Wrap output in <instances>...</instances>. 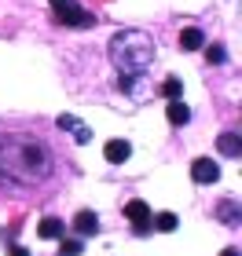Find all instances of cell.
Returning a JSON list of instances; mask_svg holds the SVG:
<instances>
[{
	"label": "cell",
	"mask_w": 242,
	"mask_h": 256,
	"mask_svg": "<svg viewBox=\"0 0 242 256\" xmlns=\"http://www.w3.org/2000/svg\"><path fill=\"white\" fill-rule=\"evenodd\" d=\"M55 158L33 132H0V183L8 187H41L48 183Z\"/></svg>",
	"instance_id": "cell-1"
},
{
	"label": "cell",
	"mask_w": 242,
	"mask_h": 256,
	"mask_svg": "<svg viewBox=\"0 0 242 256\" xmlns=\"http://www.w3.org/2000/svg\"><path fill=\"white\" fill-rule=\"evenodd\" d=\"M110 62L121 74H147L154 62V40L143 30H118L110 37Z\"/></svg>",
	"instance_id": "cell-2"
},
{
	"label": "cell",
	"mask_w": 242,
	"mask_h": 256,
	"mask_svg": "<svg viewBox=\"0 0 242 256\" xmlns=\"http://www.w3.org/2000/svg\"><path fill=\"white\" fill-rule=\"evenodd\" d=\"M48 4H52V11H55V18L66 22V26H77V30L96 26V15H92V11H85L77 0H48Z\"/></svg>",
	"instance_id": "cell-3"
},
{
	"label": "cell",
	"mask_w": 242,
	"mask_h": 256,
	"mask_svg": "<svg viewBox=\"0 0 242 256\" xmlns=\"http://www.w3.org/2000/svg\"><path fill=\"white\" fill-rule=\"evenodd\" d=\"M125 216H129V224H132L136 234H147V230H151V205L140 202V198L125 205Z\"/></svg>",
	"instance_id": "cell-4"
},
{
	"label": "cell",
	"mask_w": 242,
	"mask_h": 256,
	"mask_svg": "<svg viewBox=\"0 0 242 256\" xmlns=\"http://www.w3.org/2000/svg\"><path fill=\"white\" fill-rule=\"evenodd\" d=\"M191 180H194V183H202V187H213V183L220 180V165H216L213 158H194V165H191Z\"/></svg>",
	"instance_id": "cell-5"
},
{
	"label": "cell",
	"mask_w": 242,
	"mask_h": 256,
	"mask_svg": "<svg viewBox=\"0 0 242 256\" xmlns=\"http://www.w3.org/2000/svg\"><path fill=\"white\" fill-rule=\"evenodd\" d=\"M55 124H59L63 132H70V136H74V143H81V146L92 143V128L81 121V118H74V114H59V121H55Z\"/></svg>",
	"instance_id": "cell-6"
},
{
	"label": "cell",
	"mask_w": 242,
	"mask_h": 256,
	"mask_svg": "<svg viewBox=\"0 0 242 256\" xmlns=\"http://www.w3.org/2000/svg\"><path fill=\"white\" fill-rule=\"evenodd\" d=\"M103 158H107L110 165H125V161L132 158V146L125 143V139H110V143L103 146Z\"/></svg>",
	"instance_id": "cell-7"
},
{
	"label": "cell",
	"mask_w": 242,
	"mask_h": 256,
	"mask_svg": "<svg viewBox=\"0 0 242 256\" xmlns=\"http://www.w3.org/2000/svg\"><path fill=\"white\" fill-rule=\"evenodd\" d=\"M74 230H77L81 238H92V234H99V216L92 212V208L77 212V216H74Z\"/></svg>",
	"instance_id": "cell-8"
},
{
	"label": "cell",
	"mask_w": 242,
	"mask_h": 256,
	"mask_svg": "<svg viewBox=\"0 0 242 256\" xmlns=\"http://www.w3.org/2000/svg\"><path fill=\"white\" fill-rule=\"evenodd\" d=\"M216 150H220L224 158H242V136H238V132H220Z\"/></svg>",
	"instance_id": "cell-9"
},
{
	"label": "cell",
	"mask_w": 242,
	"mask_h": 256,
	"mask_svg": "<svg viewBox=\"0 0 242 256\" xmlns=\"http://www.w3.org/2000/svg\"><path fill=\"white\" fill-rule=\"evenodd\" d=\"M165 118H169V124L172 128H183L191 121V110H187V102L183 99H169V110H165Z\"/></svg>",
	"instance_id": "cell-10"
},
{
	"label": "cell",
	"mask_w": 242,
	"mask_h": 256,
	"mask_svg": "<svg viewBox=\"0 0 242 256\" xmlns=\"http://www.w3.org/2000/svg\"><path fill=\"white\" fill-rule=\"evenodd\" d=\"M205 44V33L198 30V26H187V30H180V48L183 52H198Z\"/></svg>",
	"instance_id": "cell-11"
},
{
	"label": "cell",
	"mask_w": 242,
	"mask_h": 256,
	"mask_svg": "<svg viewBox=\"0 0 242 256\" xmlns=\"http://www.w3.org/2000/svg\"><path fill=\"white\" fill-rule=\"evenodd\" d=\"M216 216H220V224L238 227V205L235 202H220V205H216Z\"/></svg>",
	"instance_id": "cell-12"
},
{
	"label": "cell",
	"mask_w": 242,
	"mask_h": 256,
	"mask_svg": "<svg viewBox=\"0 0 242 256\" xmlns=\"http://www.w3.org/2000/svg\"><path fill=\"white\" fill-rule=\"evenodd\" d=\"M37 234H41V238H59V234H63V220H59V216H48V220H41Z\"/></svg>",
	"instance_id": "cell-13"
},
{
	"label": "cell",
	"mask_w": 242,
	"mask_h": 256,
	"mask_svg": "<svg viewBox=\"0 0 242 256\" xmlns=\"http://www.w3.org/2000/svg\"><path fill=\"white\" fill-rule=\"evenodd\" d=\"M176 224H180L176 212H158V216H151V227L154 230H165V234H169V230H176Z\"/></svg>",
	"instance_id": "cell-14"
},
{
	"label": "cell",
	"mask_w": 242,
	"mask_h": 256,
	"mask_svg": "<svg viewBox=\"0 0 242 256\" xmlns=\"http://www.w3.org/2000/svg\"><path fill=\"white\" fill-rule=\"evenodd\" d=\"M161 96H165V99H183L180 77H165V80H161Z\"/></svg>",
	"instance_id": "cell-15"
},
{
	"label": "cell",
	"mask_w": 242,
	"mask_h": 256,
	"mask_svg": "<svg viewBox=\"0 0 242 256\" xmlns=\"http://www.w3.org/2000/svg\"><path fill=\"white\" fill-rule=\"evenodd\" d=\"M85 246H81V238H63V256H81Z\"/></svg>",
	"instance_id": "cell-16"
},
{
	"label": "cell",
	"mask_w": 242,
	"mask_h": 256,
	"mask_svg": "<svg viewBox=\"0 0 242 256\" xmlns=\"http://www.w3.org/2000/svg\"><path fill=\"white\" fill-rule=\"evenodd\" d=\"M205 59H209V62H224V59H227V52L220 48V44H209V48H205Z\"/></svg>",
	"instance_id": "cell-17"
},
{
	"label": "cell",
	"mask_w": 242,
	"mask_h": 256,
	"mask_svg": "<svg viewBox=\"0 0 242 256\" xmlns=\"http://www.w3.org/2000/svg\"><path fill=\"white\" fill-rule=\"evenodd\" d=\"M11 256H30V249H22V246H15V249H11Z\"/></svg>",
	"instance_id": "cell-18"
},
{
	"label": "cell",
	"mask_w": 242,
	"mask_h": 256,
	"mask_svg": "<svg viewBox=\"0 0 242 256\" xmlns=\"http://www.w3.org/2000/svg\"><path fill=\"white\" fill-rule=\"evenodd\" d=\"M220 256H238V252H235V249H224V252H220Z\"/></svg>",
	"instance_id": "cell-19"
}]
</instances>
